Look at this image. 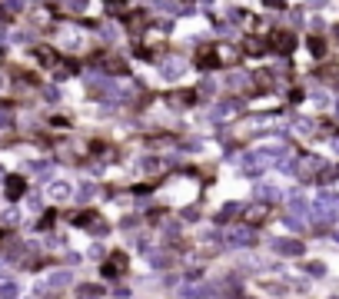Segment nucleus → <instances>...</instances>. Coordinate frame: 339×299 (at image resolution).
Returning a JSON list of instances; mask_svg holds the SVG:
<instances>
[{"mask_svg":"<svg viewBox=\"0 0 339 299\" xmlns=\"http://www.w3.org/2000/svg\"><path fill=\"white\" fill-rule=\"evenodd\" d=\"M24 4H27V0H7V7H10V10H24Z\"/></svg>","mask_w":339,"mask_h":299,"instance_id":"nucleus-4","label":"nucleus"},{"mask_svg":"<svg viewBox=\"0 0 339 299\" xmlns=\"http://www.w3.org/2000/svg\"><path fill=\"white\" fill-rule=\"evenodd\" d=\"M309 50H313L316 57H323V54H326V43H323L319 37H316V40H309Z\"/></svg>","mask_w":339,"mask_h":299,"instance_id":"nucleus-3","label":"nucleus"},{"mask_svg":"<svg viewBox=\"0 0 339 299\" xmlns=\"http://www.w3.org/2000/svg\"><path fill=\"white\" fill-rule=\"evenodd\" d=\"M24 189H27V183L20 180V176H10V180H7V196L10 200H20V196H24Z\"/></svg>","mask_w":339,"mask_h":299,"instance_id":"nucleus-1","label":"nucleus"},{"mask_svg":"<svg viewBox=\"0 0 339 299\" xmlns=\"http://www.w3.org/2000/svg\"><path fill=\"white\" fill-rule=\"evenodd\" d=\"M50 196L54 200H67L70 196V186H67V183H54V186H50Z\"/></svg>","mask_w":339,"mask_h":299,"instance_id":"nucleus-2","label":"nucleus"}]
</instances>
